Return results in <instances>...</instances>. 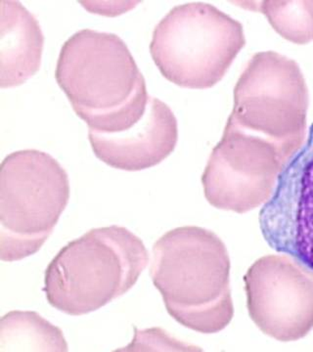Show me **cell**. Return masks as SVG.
<instances>
[{"instance_id":"obj_2","label":"cell","mask_w":313,"mask_h":352,"mask_svg":"<svg viewBox=\"0 0 313 352\" xmlns=\"http://www.w3.org/2000/svg\"><path fill=\"white\" fill-rule=\"evenodd\" d=\"M150 273L166 311L184 327L215 333L230 324V258L212 231L184 226L164 234L153 247Z\"/></svg>"},{"instance_id":"obj_6","label":"cell","mask_w":313,"mask_h":352,"mask_svg":"<svg viewBox=\"0 0 313 352\" xmlns=\"http://www.w3.org/2000/svg\"><path fill=\"white\" fill-rule=\"evenodd\" d=\"M245 41L238 21L211 4L192 2L164 16L153 32L150 52L169 82L205 89L226 76Z\"/></svg>"},{"instance_id":"obj_11","label":"cell","mask_w":313,"mask_h":352,"mask_svg":"<svg viewBox=\"0 0 313 352\" xmlns=\"http://www.w3.org/2000/svg\"><path fill=\"white\" fill-rule=\"evenodd\" d=\"M0 352H69L61 329L34 311L14 310L0 320Z\"/></svg>"},{"instance_id":"obj_12","label":"cell","mask_w":313,"mask_h":352,"mask_svg":"<svg viewBox=\"0 0 313 352\" xmlns=\"http://www.w3.org/2000/svg\"><path fill=\"white\" fill-rule=\"evenodd\" d=\"M254 3V2H252ZM255 9L268 17L283 38L294 43L313 41V2H259Z\"/></svg>"},{"instance_id":"obj_3","label":"cell","mask_w":313,"mask_h":352,"mask_svg":"<svg viewBox=\"0 0 313 352\" xmlns=\"http://www.w3.org/2000/svg\"><path fill=\"white\" fill-rule=\"evenodd\" d=\"M307 106L296 62L272 51L259 53L236 85L224 136L239 149L289 163L305 142Z\"/></svg>"},{"instance_id":"obj_8","label":"cell","mask_w":313,"mask_h":352,"mask_svg":"<svg viewBox=\"0 0 313 352\" xmlns=\"http://www.w3.org/2000/svg\"><path fill=\"white\" fill-rule=\"evenodd\" d=\"M259 226L272 249L313 271V124L261 208Z\"/></svg>"},{"instance_id":"obj_9","label":"cell","mask_w":313,"mask_h":352,"mask_svg":"<svg viewBox=\"0 0 313 352\" xmlns=\"http://www.w3.org/2000/svg\"><path fill=\"white\" fill-rule=\"evenodd\" d=\"M94 154L118 170L138 171L161 164L178 139L177 120L166 103L151 97L142 119L127 131L101 133L88 131Z\"/></svg>"},{"instance_id":"obj_5","label":"cell","mask_w":313,"mask_h":352,"mask_svg":"<svg viewBox=\"0 0 313 352\" xmlns=\"http://www.w3.org/2000/svg\"><path fill=\"white\" fill-rule=\"evenodd\" d=\"M69 199V176L47 153H11L0 168V258L13 263L38 252Z\"/></svg>"},{"instance_id":"obj_10","label":"cell","mask_w":313,"mask_h":352,"mask_svg":"<svg viewBox=\"0 0 313 352\" xmlns=\"http://www.w3.org/2000/svg\"><path fill=\"white\" fill-rule=\"evenodd\" d=\"M0 11V87H19L41 68L43 31L19 1L2 0Z\"/></svg>"},{"instance_id":"obj_14","label":"cell","mask_w":313,"mask_h":352,"mask_svg":"<svg viewBox=\"0 0 313 352\" xmlns=\"http://www.w3.org/2000/svg\"><path fill=\"white\" fill-rule=\"evenodd\" d=\"M113 352H127V351H125V347H122V349H116V351H114Z\"/></svg>"},{"instance_id":"obj_7","label":"cell","mask_w":313,"mask_h":352,"mask_svg":"<svg viewBox=\"0 0 313 352\" xmlns=\"http://www.w3.org/2000/svg\"><path fill=\"white\" fill-rule=\"evenodd\" d=\"M248 310L261 332L279 342L313 329V271L287 254L257 259L244 277Z\"/></svg>"},{"instance_id":"obj_4","label":"cell","mask_w":313,"mask_h":352,"mask_svg":"<svg viewBox=\"0 0 313 352\" xmlns=\"http://www.w3.org/2000/svg\"><path fill=\"white\" fill-rule=\"evenodd\" d=\"M148 261L144 243L125 227L91 229L62 248L46 268V300L63 314H90L127 294Z\"/></svg>"},{"instance_id":"obj_1","label":"cell","mask_w":313,"mask_h":352,"mask_svg":"<svg viewBox=\"0 0 313 352\" xmlns=\"http://www.w3.org/2000/svg\"><path fill=\"white\" fill-rule=\"evenodd\" d=\"M55 76L88 131L119 133L144 116L150 98L144 76L117 34L76 32L62 46Z\"/></svg>"},{"instance_id":"obj_13","label":"cell","mask_w":313,"mask_h":352,"mask_svg":"<svg viewBox=\"0 0 313 352\" xmlns=\"http://www.w3.org/2000/svg\"><path fill=\"white\" fill-rule=\"evenodd\" d=\"M127 352H205L200 346L175 339L164 329H134L133 339L125 346Z\"/></svg>"}]
</instances>
